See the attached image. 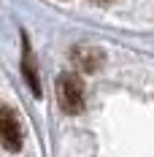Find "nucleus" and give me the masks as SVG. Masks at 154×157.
<instances>
[{"mask_svg": "<svg viewBox=\"0 0 154 157\" xmlns=\"http://www.w3.org/2000/svg\"><path fill=\"white\" fill-rule=\"evenodd\" d=\"M57 103L65 114H81L84 111V84L76 73H62L54 81Z\"/></svg>", "mask_w": 154, "mask_h": 157, "instance_id": "obj_1", "label": "nucleus"}, {"mask_svg": "<svg viewBox=\"0 0 154 157\" xmlns=\"http://www.w3.org/2000/svg\"><path fill=\"white\" fill-rule=\"evenodd\" d=\"M22 73L27 78L30 90L35 98H41V81H38V68H35V60H32V49H30V41L24 38V57H22Z\"/></svg>", "mask_w": 154, "mask_h": 157, "instance_id": "obj_4", "label": "nucleus"}, {"mask_svg": "<svg viewBox=\"0 0 154 157\" xmlns=\"http://www.w3.org/2000/svg\"><path fill=\"white\" fill-rule=\"evenodd\" d=\"M0 136L8 152H19L22 149V119L16 117V111L11 106L0 109Z\"/></svg>", "mask_w": 154, "mask_h": 157, "instance_id": "obj_2", "label": "nucleus"}, {"mask_svg": "<svg viewBox=\"0 0 154 157\" xmlns=\"http://www.w3.org/2000/svg\"><path fill=\"white\" fill-rule=\"evenodd\" d=\"M70 60H73V65H76L81 73H95V71H100V65H103V52H100L97 46L81 44V46L73 49Z\"/></svg>", "mask_w": 154, "mask_h": 157, "instance_id": "obj_3", "label": "nucleus"}]
</instances>
